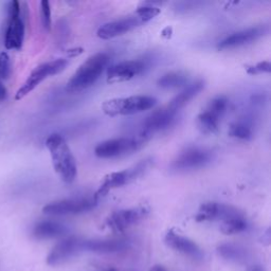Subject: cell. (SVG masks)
Returning <instances> with one entry per match:
<instances>
[{"instance_id": "6da1fadb", "label": "cell", "mask_w": 271, "mask_h": 271, "mask_svg": "<svg viewBox=\"0 0 271 271\" xmlns=\"http://www.w3.org/2000/svg\"><path fill=\"white\" fill-rule=\"evenodd\" d=\"M46 146L56 174L64 183L72 184L77 175V167L75 158L66 140L59 134H52L47 138Z\"/></svg>"}, {"instance_id": "7a4b0ae2", "label": "cell", "mask_w": 271, "mask_h": 271, "mask_svg": "<svg viewBox=\"0 0 271 271\" xmlns=\"http://www.w3.org/2000/svg\"><path fill=\"white\" fill-rule=\"evenodd\" d=\"M110 62V57L105 52H99L89 56L78 67L74 74L66 84V92L70 94L81 93L92 87L101 77Z\"/></svg>"}, {"instance_id": "3957f363", "label": "cell", "mask_w": 271, "mask_h": 271, "mask_svg": "<svg viewBox=\"0 0 271 271\" xmlns=\"http://www.w3.org/2000/svg\"><path fill=\"white\" fill-rule=\"evenodd\" d=\"M157 100L150 96H132L127 98H115L102 104V110L109 117L132 116L153 108Z\"/></svg>"}, {"instance_id": "277c9868", "label": "cell", "mask_w": 271, "mask_h": 271, "mask_svg": "<svg viewBox=\"0 0 271 271\" xmlns=\"http://www.w3.org/2000/svg\"><path fill=\"white\" fill-rule=\"evenodd\" d=\"M152 161H153L152 159L141 160V161L133 165L132 167L106 175L103 178L102 183L100 185L96 194L94 195V198L99 202V199H101L102 197L107 195L109 191L121 188L125 185L135 182L136 179L141 177L150 168L153 163Z\"/></svg>"}, {"instance_id": "5b68a950", "label": "cell", "mask_w": 271, "mask_h": 271, "mask_svg": "<svg viewBox=\"0 0 271 271\" xmlns=\"http://www.w3.org/2000/svg\"><path fill=\"white\" fill-rule=\"evenodd\" d=\"M24 9L19 2L13 0L7 7V29L5 33V46L8 50H19L25 39L26 25Z\"/></svg>"}, {"instance_id": "8992f818", "label": "cell", "mask_w": 271, "mask_h": 271, "mask_svg": "<svg viewBox=\"0 0 271 271\" xmlns=\"http://www.w3.org/2000/svg\"><path fill=\"white\" fill-rule=\"evenodd\" d=\"M67 65L68 61L66 58H57L54 59V61L47 62L37 66L33 71L30 73L22 87L17 90L15 95L16 101L24 99L30 93L33 92L39 84L44 82L49 76H53L55 74H58L59 72H62Z\"/></svg>"}, {"instance_id": "52a82bcc", "label": "cell", "mask_w": 271, "mask_h": 271, "mask_svg": "<svg viewBox=\"0 0 271 271\" xmlns=\"http://www.w3.org/2000/svg\"><path fill=\"white\" fill-rule=\"evenodd\" d=\"M144 142V140L140 137L109 139L96 146L95 154L97 157L102 159L122 157L136 152Z\"/></svg>"}, {"instance_id": "ba28073f", "label": "cell", "mask_w": 271, "mask_h": 271, "mask_svg": "<svg viewBox=\"0 0 271 271\" xmlns=\"http://www.w3.org/2000/svg\"><path fill=\"white\" fill-rule=\"evenodd\" d=\"M98 200L94 197L78 199H63L50 203L43 208L44 214L52 216L75 215L89 212L98 206Z\"/></svg>"}, {"instance_id": "9c48e42d", "label": "cell", "mask_w": 271, "mask_h": 271, "mask_svg": "<svg viewBox=\"0 0 271 271\" xmlns=\"http://www.w3.org/2000/svg\"><path fill=\"white\" fill-rule=\"evenodd\" d=\"M228 108V100L217 97L211 100L207 108L197 117V125L204 134L213 135L218 132L219 121Z\"/></svg>"}, {"instance_id": "30bf717a", "label": "cell", "mask_w": 271, "mask_h": 271, "mask_svg": "<svg viewBox=\"0 0 271 271\" xmlns=\"http://www.w3.org/2000/svg\"><path fill=\"white\" fill-rule=\"evenodd\" d=\"M148 213L149 210L146 207L119 210L107 218L106 225L113 232L121 233L145 218Z\"/></svg>"}, {"instance_id": "8fae6325", "label": "cell", "mask_w": 271, "mask_h": 271, "mask_svg": "<svg viewBox=\"0 0 271 271\" xmlns=\"http://www.w3.org/2000/svg\"><path fill=\"white\" fill-rule=\"evenodd\" d=\"M145 19L138 14L136 11L134 14L126 16L124 18L118 19V21L104 24L99 28L97 35L102 39H110L118 36H121L127 32L133 31L136 28L146 24Z\"/></svg>"}, {"instance_id": "7c38bea8", "label": "cell", "mask_w": 271, "mask_h": 271, "mask_svg": "<svg viewBox=\"0 0 271 271\" xmlns=\"http://www.w3.org/2000/svg\"><path fill=\"white\" fill-rule=\"evenodd\" d=\"M177 114L178 113L174 112L167 106L156 110L145 119L142 125L141 135L139 137L146 141L147 139L152 138L154 135L168 128L174 123Z\"/></svg>"}, {"instance_id": "4fadbf2b", "label": "cell", "mask_w": 271, "mask_h": 271, "mask_svg": "<svg viewBox=\"0 0 271 271\" xmlns=\"http://www.w3.org/2000/svg\"><path fill=\"white\" fill-rule=\"evenodd\" d=\"M212 155L211 152L199 147H189L180 153L174 160L170 167L174 170H191L206 166L210 161Z\"/></svg>"}, {"instance_id": "5bb4252c", "label": "cell", "mask_w": 271, "mask_h": 271, "mask_svg": "<svg viewBox=\"0 0 271 271\" xmlns=\"http://www.w3.org/2000/svg\"><path fill=\"white\" fill-rule=\"evenodd\" d=\"M145 69V64L139 59L124 61L110 66L107 69V83L117 84L127 82L135 76L142 73Z\"/></svg>"}, {"instance_id": "9a60e30c", "label": "cell", "mask_w": 271, "mask_h": 271, "mask_svg": "<svg viewBox=\"0 0 271 271\" xmlns=\"http://www.w3.org/2000/svg\"><path fill=\"white\" fill-rule=\"evenodd\" d=\"M84 239L75 236L67 237L59 242L49 253L47 257V263L50 266H56L66 262L67 259L72 257L79 251L83 250Z\"/></svg>"}, {"instance_id": "2e32d148", "label": "cell", "mask_w": 271, "mask_h": 271, "mask_svg": "<svg viewBox=\"0 0 271 271\" xmlns=\"http://www.w3.org/2000/svg\"><path fill=\"white\" fill-rule=\"evenodd\" d=\"M268 32V27L266 26H258L252 27L249 29L242 30V31L235 32L224 38L222 42H219L217 45L218 50H228L233 49L236 47L244 46L255 42L256 39L264 36Z\"/></svg>"}, {"instance_id": "e0dca14e", "label": "cell", "mask_w": 271, "mask_h": 271, "mask_svg": "<svg viewBox=\"0 0 271 271\" xmlns=\"http://www.w3.org/2000/svg\"><path fill=\"white\" fill-rule=\"evenodd\" d=\"M239 213V211L231 206L219 204L215 202H208L203 204L198 209L195 220L198 223L211 222V220H225L231 216Z\"/></svg>"}, {"instance_id": "ac0fdd59", "label": "cell", "mask_w": 271, "mask_h": 271, "mask_svg": "<svg viewBox=\"0 0 271 271\" xmlns=\"http://www.w3.org/2000/svg\"><path fill=\"white\" fill-rule=\"evenodd\" d=\"M165 244L178 252H182L186 255H189L195 259H202L204 253L202 249L195 244L192 239H190L186 236L180 235L179 233L175 232L174 230H169L164 237Z\"/></svg>"}, {"instance_id": "d6986e66", "label": "cell", "mask_w": 271, "mask_h": 271, "mask_svg": "<svg viewBox=\"0 0 271 271\" xmlns=\"http://www.w3.org/2000/svg\"><path fill=\"white\" fill-rule=\"evenodd\" d=\"M128 247L126 239H90L84 240L83 250L99 253H114L123 251Z\"/></svg>"}, {"instance_id": "ffe728a7", "label": "cell", "mask_w": 271, "mask_h": 271, "mask_svg": "<svg viewBox=\"0 0 271 271\" xmlns=\"http://www.w3.org/2000/svg\"><path fill=\"white\" fill-rule=\"evenodd\" d=\"M67 227L53 220H43L33 228V236L37 239H48L63 236L67 233Z\"/></svg>"}, {"instance_id": "44dd1931", "label": "cell", "mask_w": 271, "mask_h": 271, "mask_svg": "<svg viewBox=\"0 0 271 271\" xmlns=\"http://www.w3.org/2000/svg\"><path fill=\"white\" fill-rule=\"evenodd\" d=\"M205 88V82L203 79H198V81L190 84L186 87L182 93L177 95L172 101L169 102L167 107H169L174 112L178 113L180 109L184 108L191 100H193L202 90Z\"/></svg>"}, {"instance_id": "7402d4cb", "label": "cell", "mask_w": 271, "mask_h": 271, "mask_svg": "<svg viewBox=\"0 0 271 271\" xmlns=\"http://www.w3.org/2000/svg\"><path fill=\"white\" fill-rule=\"evenodd\" d=\"M189 82V75L185 71H172L163 74L157 81V85L163 89H173L186 86Z\"/></svg>"}, {"instance_id": "603a6c76", "label": "cell", "mask_w": 271, "mask_h": 271, "mask_svg": "<svg viewBox=\"0 0 271 271\" xmlns=\"http://www.w3.org/2000/svg\"><path fill=\"white\" fill-rule=\"evenodd\" d=\"M247 222L242 213H237L222 222L220 231L226 235H233L240 232H244L247 229Z\"/></svg>"}, {"instance_id": "cb8c5ba5", "label": "cell", "mask_w": 271, "mask_h": 271, "mask_svg": "<svg viewBox=\"0 0 271 271\" xmlns=\"http://www.w3.org/2000/svg\"><path fill=\"white\" fill-rule=\"evenodd\" d=\"M229 136L238 140H250L252 138V130L251 128L242 122L232 123L229 127Z\"/></svg>"}, {"instance_id": "d4e9b609", "label": "cell", "mask_w": 271, "mask_h": 271, "mask_svg": "<svg viewBox=\"0 0 271 271\" xmlns=\"http://www.w3.org/2000/svg\"><path fill=\"white\" fill-rule=\"evenodd\" d=\"M218 252L225 258L229 259H239L244 256V250L237 246L225 244L218 248Z\"/></svg>"}, {"instance_id": "484cf974", "label": "cell", "mask_w": 271, "mask_h": 271, "mask_svg": "<svg viewBox=\"0 0 271 271\" xmlns=\"http://www.w3.org/2000/svg\"><path fill=\"white\" fill-rule=\"evenodd\" d=\"M12 71V65H11V58L7 52L0 53V81L7 79L11 75Z\"/></svg>"}, {"instance_id": "4316f807", "label": "cell", "mask_w": 271, "mask_h": 271, "mask_svg": "<svg viewBox=\"0 0 271 271\" xmlns=\"http://www.w3.org/2000/svg\"><path fill=\"white\" fill-rule=\"evenodd\" d=\"M41 16L43 27L49 31L51 29V8H50L49 2H46V0L41 3Z\"/></svg>"}, {"instance_id": "83f0119b", "label": "cell", "mask_w": 271, "mask_h": 271, "mask_svg": "<svg viewBox=\"0 0 271 271\" xmlns=\"http://www.w3.org/2000/svg\"><path fill=\"white\" fill-rule=\"evenodd\" d=\"M246 71L248 74L255 75L259 73H269L271 71V64L268 61L257 63L256 65L246 66Z\"/></svg>"}, {"instance_id": "f1b7e54d", "label": "cell", "mask_w": 271, "mask_h": 271, "mask_svg": "<svg viewBox=\"0 0 271 271\" xmlns=\"http://www.w3.org/2000/svg\"><path fill=\"white\" fill-rule=\"evenodd\" d=\"M8 97V89L4 85V83L0 81V102H4Z\"/></svg>"}, {"instance_id": "f546056e", "label": "cell", "mask_w": 271, "mask_h": 271, "mask_svg": "<svg viewBox=\"0 0 271 271\" xmlns=\"http://www.w3.org/2000/svg\"><path fill=\"white\" fill-rule=\"evenodd\" d=\"M68 53L71 55V56H75V55H78L83 53V49L82 48H76V49H72V50H69Z\"/></svg>"}, {"instance_id": "4dcf8cb0", "label": "cell", "mask_w": 271, "mask_h": 271, "mask_svg": "<svg viewBox=\"0 0 271 271\" xmlns=\"http://www.w3.org/2000/svg\"><path fill=\"white\" fill-rule=\"evenodd\" d=\"M150 271H165V270L162 267H160V266H155Z\"/></svg>"}, {"instance_id": "1f68e13d", "label": "cell", "mask_w": 271, "mask_h": 271, "mask_svg": "<svg viewBox=\"0 0 271 271\" xmlns=\"http://www.w3.org/2000/svg\"><path fill=\"white\" fill-rule=\"evenodd\" d=\"M102 271H117V269H115V268H108V269H104Z\"/></svg>"}, {"instance_id": "d6a6232c", "label": "cell", "mask_w": 271, "mask_h": 271, "mask_svg": "<svg viewBox=\"0 0 271 271\" xmlns=\"http://www.w3.org/2000/svg\"><path fill=\"white\" fill-rule=\"evenodd\" d=\"M254 271H260V270H254Z\"/></svg>"}]
</instances>
